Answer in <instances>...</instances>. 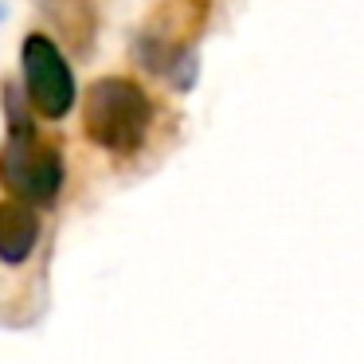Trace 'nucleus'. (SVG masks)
Instances as JSON below:
<instances>
[{"label": "nucleus", "instance_id": "f257e3e1", "mask_svg": "<svg viewBox=\"0 0 364 364\" xmlns=\"http://www.w3.org/2000/svg\"><path fill=\"white\" fill-rule=\"evenodd\" d=\"M4 106H9V141L0 149V184L28 204H55L63 188V153L40 137L24 102H16V87H4Z\"/></svg>", "mask_w": 364, "mask_h": 364}, {"label": "nucleus", "instance_id": "f03ea898", "mask_svg": "<svg viewBox=\"0 0 364 364\" xmlns=\"http://www.w3.org/2000/svg\"><path fill=\"white\" fill-rule=\"evenodd\" d=\"M153 126V98L129 79H98L82 98V129L98 149L129 157L145 145Z\"/></svg>", "mask_w": 364, "mask_h": 364}, {"label": "nucleus", "instance_id": "7ed1b4c3", "mask_svg": "<svg viewBox=\"0 0 364 364\" xmlns=\"http://www.w3.org/2000/svg\"><path fill=\"white\" fill-rule=\"evenodd\" d=\"M204 24L208 0H165L137 36V59L165 79L176 82V75H184V82H188V75L196 71L192 43L200 40Z\"/></svg>", "mask_w": 364, "mask_h": 364}, {"label": "nucleus", "instance_id": "20e7f679", "mask_svg": "<svg viewBox=\"0 0 364 364\" xmlns=\"http://www.w3.org/2000/svg\"><path fill=\"white\" fill-rule=\"evenodd\" d=\"M24 87L28 102L43 118H63L75 106V75L51 36L32 32L24 40Z\"/></svg>", "mask_w": 364, "mask_h": 364}, {"label": "nucleus", "instance_id": "39448f33", "mask_svg": "<svg viewBox=\"0 0 364 364\" xmlns=\"http://www.w3.org/2000/svg\"><path fill=\"white\" fill-rule=\"evenodd\" d=\"M40 243V220L16 200H0V262L20 267Z\"/></svg>", "mask_w": 364, "mask_h": 364}, {"label": "nucleus", "instance_id": "423d86ee", "mask_svg": "<svg viewBox=\"0 0 364 364\" xmlns=\"http://www.w3.org/2000/svg\"><path fill=\"white\" fill-rule=\"evenodd\" d=\"M43 12H48L51 28H55L79 55H90L95 32H98L95 4H90V0H43Z\"/></svg>", "mask_w": 364, "mask_h": 364}]
</instances>
